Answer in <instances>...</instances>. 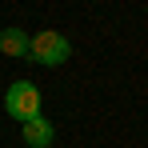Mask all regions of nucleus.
Returning a JSON list of instances; mask_svg holds the SVG:
<instances>
[{
	"label": "nucleus",
	"mask_w": 148,
	"mask_h": 148,
	"mask_svg": "<svg viewBox=\"0 0 148 148\" xmlns=\"http://www.w3.org/2000/svg\"><path fill=\"white\" fill-rule=\"evenodd\" d=\"M28 40H32V36H28L24 28H4V32H0V52H4V56H28Z\"/></svg>",
	"instance_id": "obj_4"
},
{
	"label": "nucleus",
	"mask_w": 148,
	"mask_h": 148,
	"mask_svg": "<svg viewBox=\"0 0 148 148\" xmlns=\"http://www.w3.org/2000/svg\"><path fill=\"white\" fill-rule=\"evenodd\" d=\"M20 136H24V144H28V148H52L56 128H52V120H44V116H32V120L20 124Z\"/></svg>",
	"instance_id": "obj_3"
},
{
	"label": "nucleus",
	"mask_w": 148,
	"mask_h": 148,
	"mask_svg": "<svg viewBox=\"0 0 148 148\" xmlns=\"http://www.w3.org/2000/svg\"><path fill=\"white\" fill-rule=\"evenodd\" d=\"M72 56V40L56 28H40L32 40H28V60L44 64V68H60L64 60Z\"/></svg>",
	"instance_id": "obj_1"
},
{
	"label": "nucleus",
	"mask_w": 148,
	"mask_h": 148,
	"mask_svg": "<svg viewBox=\"0 0 148 148\" xmlns=\"http://www.w3.org/2000/svg\"><path fill=\"white\" fill-rule=\"evenodd\" d=\"M4 112L12 120H20V124L32 120V116H40V88L32 80H12L8 92H4Z\"/></svg>",
	"instance_id": "obj_2"
}]
</instances>
